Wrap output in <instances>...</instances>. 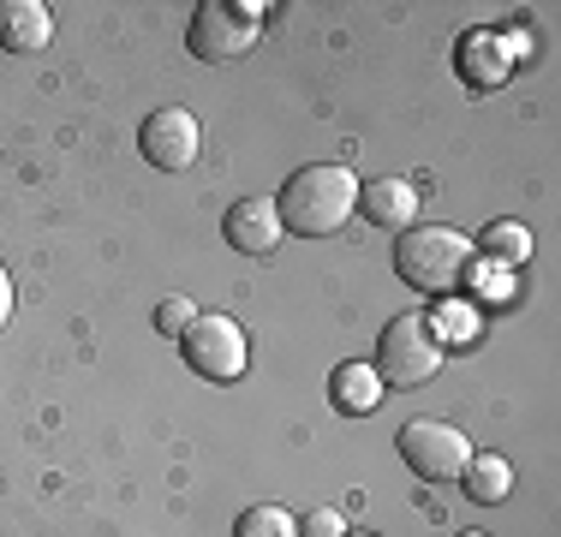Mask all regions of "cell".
Returning <instances> with one entry per match:
<instances>
[{"instance_id":"obj_11","label":"cell","mask_w":561,"mask_h":537,"mask_svg":"<svg viewBox=\"0 0 561 537\" xmlns=\"http://www.w3.org/2000/svg\"><path fill=\"white\" fill-rule=\"evenodd\" d=\"M460 483H466L472 502H502V495L514 490V466H507L502 454H472L466 472H460Z\"/></svg>"},{"instance_id":"obj_14","label":"cell","mask_w":561,"mask_h":537,"mask_svg":"<svg viewBox=\"0 0 561 537\" xmlns=\"http://www.w3.org/2000/svg\"><path fill=\"white\" fill-rule=\"evenodd\" d=\"M233 537H299V519H293L287 507H245Z\"/></svg>"},{"instance_id":"obj_13","label":"cell","mask_w":561,"mask_h":537,"mask_svg":"<svg viewBox=\"0 0 561 537\" xmlns=\"http://www.w3.org/2000/svg\"><path fill=\"white\" fill-rule=\"evenodd\" d=\"M329 395H335L341 412H370L382 400V382L370 365H341L335 376H329Z\"/></svg>"},{"instance_id":"obj_17","label":"cell","mask_w":561,"mask_h":537,"mask_svg":"<svg viewBox=\"0 0 561 537\" xmlns=\"http://www.w3.org/2000/svg\"><path fill=\"white\" fill-rule=\"evenodd\" d=\"M7 317H12V275L0 268V329H7Z\"/></svg>"},{"instance_id":"obj_18","label":"cell","mask_w":561,"mask_h":537,"mask_svg":"<svg viewBox=\"0 0 561 537\" xmlns=\"http://www.w3.org/2000/svg\"><path fill=\"white\" fill-rule=\"evenodd\" d=\"M466 537H484V532H466Z\"/></svg>"},{"instance_id":"obj_12","label":"cell","mask_w":561,"mask_h":537,"mask_svg":"<svg viewBox=\"0 0 561 537\" xmlns=\"http://www.w3.org/2000/svg\"><path fill=\"white\" fill-rule=\"evenodd\" d=\"M472 245H478V258H490V263H502V268L507 263H526L531 258V227L526 221H490Z\"/></svg>"},{"instance_id":"obj_10","label":"cell","mask_w":561,"mask_h":537,"mask_svg":"<svg viewBox=\"0 0 561 537\" xmlns=\"http://www.w3.org/2000/svg\"><path fill=\"white\" fill-rule=\"evenodd\" d=\"M358 215H365L370 227L407 233V227L419 221V192H412L407 180H370V185H358Z\"/></svg>"},{"instance_id":"obj_2","label":"cell","mask_w":561,"mask_h":537,"mask_svg":"<svg viewBox=\"0 0 561 537\" xmlns=\"http://www.w3.org/2000/svg\"><path fill=\"white\" fill-rule=\"evenodd\" d=\"M394 268L424 299H454L478 275V245L466 233H454V227H407L394 245Z\"/></svg>"},{"instance_id":"obj_6","label":"cell","mask_w":561,"mask_h":537,"mask_svg":"<svg viewBox=\"0 0 561 537\" xmlns=\"http://www.w3.org/2000/svg\"><path fill=\"white\" fill-rule=\"evenodd\" d=\"M180 353L185 365L197 376H209V382H233L239 370H245L251 346H245V329H239L233 317H197L192 329L180 334Z\"/></svg>"},{"instance_id":"obj_7","label":"cell","mask_w":561,"mask_h":537,"mask_svg":"<svg viewBox=\"0 0 561 537\" xmlns=\"http://www.w3.org/2000/svg\"><path fill=\"white\" fill-rule=\"evenodd\" d=\"M138 144H144V161H150V168L185 173L197 161V150H204V132H197V119L185 114V107H156V114L144 119Z\"/></svg>"},{"instance_id":"obj_3","label":"cell","mask_w":561,"mask_h":537,"mask_svg":"<svg viewBox=\"0 0 561 537\" xmlns=\"http://www.w3.org/2000/svg\"><path fill=\"white\" fill-rule=\"evenodd\" d=\"M436 370H443V334H436V322L419 317V311L394 317L377 341V382L419 388V382H431Z\"/></svg>"},{"instance_id":"obj_9","label":"cell","mask_w":561,"mask_h":537,"mask_svg":"<svg viewBox=\"0 0 561 537\" xmlns=\"http://www.w3.org/2000/svg\"><path fill=\"white\" fill-rule=\"evenodd\" d=\"M48 43H55V12L43 0H0V48L43 54Z\"/></svg>"},{"instance_id":"obj_16","label":"cell","mask_w":561,"mask_h":537,"mask_svg":"<svg viewBox=\"0 0 561 537\" xmlns=\"http://www.w3.org/2000/svg\"><path fill=\"white\" fill-rule=\"evenodd\" d=\"M299 537H346V519L335 514V507H317V514L299 519Z\"/></svg>"},{"instance_id":"obj_5","label":"cell","mask_w":561,"mask_h":537,"mask_svg":"<svg viewBox=\"0 0 561 537\" xmlns=\"http://www.w3.org/2000/svg\"><path fill=\"white\" fill-rule=\"evenodd\" d=\"M400 460L424 483H454L466 472V460H472V442L443 419H412V424H400Z\"/></svg>"},{"instance_id":"obj_15","label":"cell","mask_w":561,"mask_h":537,"mask_svg":"<svg viewBox=\"0 0 561 537\" xmlns=\"http://www.w3.org/2000/svg\"><path fill=\"white\" fill-rule=\"evenodd\" d=\"M192 322H197V305L185 299V293H173V299L156 305V329H162V334H185Z\"/></svg>"},{"instance_id":"obj_8","label":"cell","mask_w":561,"mask_h":537,"mask_svg":"<svg viewBox=\"0 0 561 537\" xmlns=\"http://www.w3.org/2000/svg\"><path fill=\"white\" fill-rule=\"evenodd\" d=\"M227 245L245 251V258H270L280 245V215H275V197H239L221 221Z\"/></svg>"},{"instance_id":"obj_1","label":"cell","mask_w":561,"mask_h":537,"mask_svg":"<svg viewBox=\"0 0 561 537\" xmlns=\"http://www.w3.org/2000/svg\"><path fill=\"white\" fill-rule=\"evenodd\" d=\"M353 209H358V180H353V168H341V161H311V168H299L287 180V192L275 197L280 233H299V239L341 233Z\"/></svg>"},{"instance_id":"obj_4","label":"cell","mask_w":561,"mask_h":537,"mask_svg":"<svg viewBox=\"0 0 561 537\" xmlns=\"http://www.w3.org/2000/svg\"><path fill=\"white\" fill-rule=\"evenodd\" d=\"M257 36H263V7H227V0H204V7L192 12L185 43H192L197 60L227 66V60H239V54L257 48Z\"/></svg>"}]
</instances>
